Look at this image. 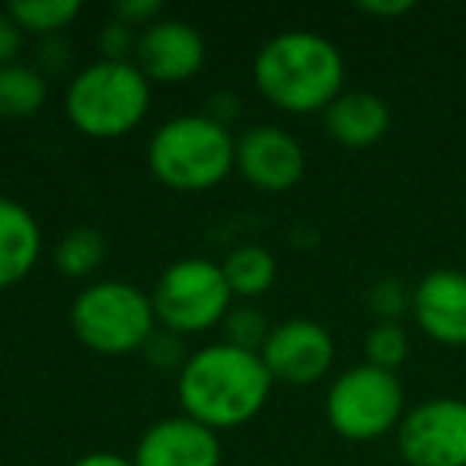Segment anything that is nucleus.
<instances>
[{
  "label": "nucleus",
  "mask_w": 466,
  "mask_h": 466,
  "mask_svg": "<svg viewBox=\"0 0 466 466\" xmlns=\"http://www.w3.org/2000/svg\"><path fill=\"white\" fill-rule=\"evenodd\" d=\"M74 466H135L131 457H122L116 451H93V453H84Z\"/></svg>",
  "instance_id": "obj_29"
},
{
  "label": "nucleus",
  "mask_w": 466,
  "mask_h": 466,
  "mask_svg": "<svg viewBox=\"0 0 466 466\" xmlns=\"http://www.w3.org/2000/svg\"><path fill=\"white\" fill-rule=\"evenodd\" d=\"M150 86L135 61L96 58L67 80L65 116L84 137L118 141L147 118Z\"/></svg>",
  "instance_id": "obj_4"
},
{
  "label": "nucleus",
  "mask_w": 466,
  "mask_h": 466,
  "mask_svg": "<svg viewBox=\"0 0 466 466\" xmlns=\"http://www.w3.org/2000/svg\"><path fill=\"white\" fill-rule=\"evenodd\" d=\"M157 326L154 300L131 281H93L71 304L74 336L106 358L144 351L157 336Z\"/></svg>",
  "instance_id": "obj_5"
},
{
  "label": "nucleus",
  "mask_w": 466,
  "mask_h": 466,
  "mask_svg": "<svg viewBox=\"0 0 466 466\" xmlns=\"http://www.w3.org/2000/svg\"><path fill=\"white\" fill-rule=\"evenodd\" d=\"M35 67L48 77H58L71 67V52H67V42L61 35H52V39H42L39 55H35Z\"/></svg>",
  "instance_id": "obj_26"
},
{
  "label": "nucleus",
  "mask_w": 466,
  "mask_h": 466,
  "mask_svg": "<svg viewBox=\"0 0 466 466\" xmlns=\"http://www.w3.org/2000/svg\"><path fill=\"white\" fill-rule=\"evenodd\" d=\"M205 39L186 20L163 16L137 35L135 65L150 84H186L205 67Z\"/></svg>",
  "instance_id": "obj_11"
},
{
  "label": "nucleus",
  "mask_w": 466,
  "mask_h": 466,
  "mask_svg": "<svg viewBox=\"0 0 466 466\" xmlns=\"http://www.w3.org/2000/svg\"><path fill=\"white\" fill-rule=\"evenodd\" d=\"M150 300H154L160 329L179 339L220 326L233 307V294L220 262L201 259V256H188L163 268Z\"/></svg>",
  "instance_id": "obj_7"
},
{
  "label": "nucleus",
  "mask_w": 466,
  "mask_h": 466,
  "mask_svg": "<svg viewBox=\"0 0 466 466\" xmlns=\"http://www.w3.org/2000/svg\"><path fill=\"white\" fill-rule=\"evenodd\" d=\"M323 128L339 147H374L390 131V106L370 90H345L323 112Z\"/></svg>",
  "instance_id": "obj_14"
},
{
  "label": "nucleus",
  "mask_w": 466,
  "mask_h": 466,
  "mask_svg": "<svg viewBox=\"0 0 466 466\" xmlns=\"http://www.w3.org/2000/svg\"><path fill=\"white\" fill-rule=\"evenodd\" d=\"M406 415V393L393 370L374 364H355L329 383L326 421L345 441L368 444L396 431Z\"/></svg>",
  "instance_id": "obj_6"
},
{
  "label": "nucleus",
  "mask_w": 466,
  "mask_h": 466,
  "mask_svg": "<svg viewBox=\"0 0 466 466\" xmlns=\"http://www.w3.org/2000/svg\"><path fill=\"white\" fill-rule=\"evenodd\" d=\"M224 268V279L230 285V294L240 300H256L266 291H272L275 279H279V262L259 243H243V247H233L230 253L220 262Z\"/></svg>",
  "instance_id": "obj_16"
},
{
  "label": "nucleus",
  "mask_w": 466,
  "mask_h": 466,
  "mask_svg": "<svg viewBox=\"0 0 466 466\" xmlns=\"http://www.w3.org/2000/svg\"><path fill=\"white\" fill-rule=\"evenodd\" d=\"M112 16L141 33V29L154 26L157 20H163V4L160 0H122V4H116Z\"/></svg>",
  "instance_id": "obj_24"
},
{
  "label": "nucleus",
  "mask_w": 466,
  "mask_h": 466,
  "mask_svg": "<svg viewBox=\"0 0 466 466\" xmlns=\"http://www.w3.org/2000/svg\"><path fill=\"white\" fill-rule=\"evenodd\" d=\"M358 10L368 16H377V20H393V16H406L415 10L412 0H364L358 4Z\"/></svg>",
  "instance_id": "obj_28"
},
{
  "label": "nucleus",
  "mask_w": 466,
  "mask_h": 466,
  "mask_svg": "<svg viewBox=\"0 0 466 466\" xmlns=\"http://www.w3.org/2000/svg\"><path fill=\"white\" fill-rule=\"evenodd\" d=\"M23 29L16 26V20L10 16V10L4 7L0 10V67L14 65V61H20L23 55Z\"/></svg>",
  "instance_id": "obj_27"
},
{
  "label": "nucleus",
  "mask_w": 466,
  "mask_h": 466,
  "mask_svg": "<svg viewBox=\"0 0 466 466\" xmlns=\"http://www.w3.org/2000/svg\"><path fill=\"white\" fill-rule=\"evenodd\" d=\"M135 466H220V438L188 415L160 419L141 434Z\"/></svg>",
  "instance_id": "obj_13"
},
{
  "label": "nucleus",
  "mask_w": 466,
  "mask_h": 466,
  "mask_svg": "<svg viewBox=\"0 0 466 466\" xmlns=\"http://www.w3.org/2000/svg\"><path fill=\"white\" fill-rule=\"evenodd\" d=\"M233 163L237 137L208 112L167 118L147 141L150 176L173 192H211L233 173Z\"/></svg>",
  "instance_id": "obj_3"
},
{
  "label": "nucleus",
  "mask_w": 466,
  "mask_h": 466,
  "mask_svg": "<svg viewBox=\"0 0 466 466\" xmlns=\"http://www.w3.org/2000/svg\"><path fill=\"white\" fill-rule=\"evenodd\" d=\"M259 355L275 383L313 387L329 374L332 361H336V339L317 319L294 317L272 326Z\"/></svg>",
  "instance_id": "obj_9"
},
{
  "label": "nucleus",
  "mask_w": 466,
  "mask_h": 466,
  "mask_svg": "<svg viewBox=\"0 0 466 466\" xmlns=\"http://www.w3.org/2000/svg\"><path fill=\"white\" fill-rule=\"evenodd\" d=\"M137 35H141L137 29L125 26V23H118L116 16H112V20L99 29L96 46H99V52H103L106 61H135Z\"/></svg>",
  "instance_id": "obj_23"
},
{
  "label": "nucleus",
  "mask_w": 466,
  "mask_h": 466,
  "mask_svg": "<svg viewBox=\"0 0 466 466\" xmlns=\"http://www.w3.org/2000/svg\"><path fill=\"white\" fill-rule=\"evenodd\" d=\"M272 374L259 351L211 342L186 358L176 377L182 415L201 421L211 431H230L266 409L272 396Z\"/></svg>",
  "instance_id": "obj_1"
},
{
  "label": "nucleus",
  "mask_w": 466,
  "mask_h": 466,
  "mask_svg": "<svg viewBox=\"0 0 466 466\" xmlns=\"http://www.w3.org/2000/svg\"><path fill=\"white\" fill-rule=\"evenodd\" d=\"M42 256V227L23 201L0 195V291L33 275Z\"/></svg>",
  "instance_id": "obj_15"
},
{
  "label": "nucleus",
  "mask_w": 466,
  "mask_h": 466,
  "mask_svg": "<svg viewBox=\"0 0 466 466\" xmlns=\"http://www.w3.org/2000/svg\"><path fill=\"white\" fill-rule=\"evenodd\" d=\"M106 259V240L96 227H74L58 240L52 262L65 279H90Z\"/></svg>",
  "instance_id": "obj_18"
},
{
  "label": "nucleus",
  "mask_w": 466,
  "mask_h": 466,
  "mask_svg": "<svg viewBox=\"0 0 466 466\" xmlns=\"http://www.w3.org/2000/svg\"><path fill=\"white\" fill-rule=\"evenodd\" d=\"M233 169L259 192H291L307 173L304 144L279 125H253L237 137Z\"/></svg>",
  "instance_id": "obj_10"
},
{
  "label": "nucleus",
  "mask_w": 466,
  "mask_h": 466,
  "mask_svg": "<svg viewBox=\"0 0 466 466\" xmlns=\"http://www.w3.org/2000/svg\"><path fill=\"white\" fill-rule=\"evenodd\" d=\"M48 99V80L35 65L14 61L0 67V118L23 122L46 109Z\"/></svg>",
  "instance_id": "obj_17"
},
{
  "label": "nucleus",
  "mask_w": 466,
  "mask_h": 466,
  "mask_svg": "<svg viewBox=\"0 0 466 466\" xmlns=\"http://www.w3.org/2000/svg\"><path fill=\"white\" fill-rule=\"evenodd\" d=\"M368 307L377 323H400L402 313L412 310V288H406L400 279H380L370 285Z\"/></svg>",
  "instance_id": "obj_22"
},
{
  "label": "nucleus",
  "mask_w": 466,
  "mask_h": 466,
  "mask_svg": "<svg viewBox=\"0 0 466 466\" xmlns=\"http://www.w3.org/2000/svg\"><path fill=\"white\" fill-rule=\"evenodd\" d=\"M144 351H147V361L160 370H179L188 358L179 345V336H173V332H157Z\"/></svg>",
  "instance_id": "obj_25"
},
{
  "label": "nucleus",
  "mask_w": 466,
  "mask_h": 466,
  "mask_svg": "<svg viewBox=\"0 0 466 466\" xmlns=\"http://www.w3.org/2000/svg\"><path fill=\"white\" fill-rule=\"evenodd\" d=\"M396 447L409 466H466V400L431 396L406 409Z\"/></svg>",
  "instance_id": "obj_8"
},
{
  "label": "nucleus",
  "mask_w": 466,
  "mask_h": 466,
  "mask_svg": "<svg viewBox=\"0 0 466 466\" xmlns=\"http://www.w3.org/2000/svg\"><path fill=\"white\" fill-rule=\"evenodd\" d=\"M7 10L23 35H39V39L61 35L84 14L80 0H14Z\"/></svg>",
  "instance_id": "obj_19"
},
{
  "label": "nucleus",
  "mask_w": 466,
  "mask_h": 466,
  "mask_svg": "<svg viewBox=\"0 0 466 466\" xmlns=\"http://www.w3.org/2000/svg\"><path fill=\"white\" fill-rule=\"evenodd\" d=\"M412 317L431 342L466 345V272L434 268L412 288Z\"/></svg>",
  "instance_id": "obj_12"
},
{
  "label": "nucleus",
  "mask_w": 466,
  "mask_h": 466,
  "mask_svg": "<svg viewBox=\"0 0 466 466\" xmlns=\"http://www.w3.org/2000/svg\"><path fill=\"white\" fill-rule=\"evenodd\" d=\"M409 355V332L402 323H374L364 336V358L368 364L383 370H393L406 361Z\"/></svg>",
  "instance_id": "obj_21"
},
{
  "label": "nucleus",
  "mask_w": 466,
  "mask_h": 466,
  "mask_svg": "<svg viewBox=\"0 0 466 466\" xmlns=\"http://www.w3.org/2000/svg\"><path fill=\"white\" fill-rule=\"evenodd\" d=\"M220 329H224V339H220V342L237 345V349H243V351H262L272 326H268L266 313H262L259 307L233 304L230 313L224 317V323H220Z\"/></svg>",
  "instance_id": "obj_20"
},
{
  "label": "nucleus",
  "mask_w": 466,
  "mask_h": 466,
  "mask_svg": "<svg viewBox=\"0 0 466 466\" xmlns=\"http://www.w3.org/2000/svg\"><path fill=\"white\" fill-rule=\"evenodd\" d=\"M253 84L268 106L288 116L326 112L345 93V58L336 42L310 29H288L253 58Z\"/></svg>",
  "instance_id": "obj_2"
}]
</instances>
